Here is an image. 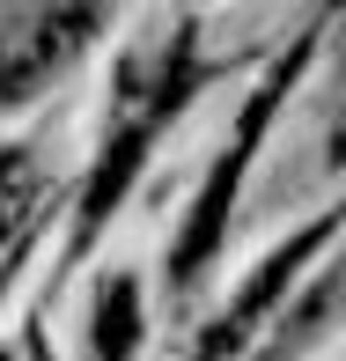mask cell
<instances>
[{
	"instance_id": "cell-3",
	"label": "cell",
	"mask_w": 346,
	"mask_h": 361,
	"mask_svg": "<svg viewBox=\"0 0 346 361\" xmlns=\"http://www.w3.org/2000/svg\"><path fill=\"white\" fill-rule=\"evenodd\" d=\"M111 0H23L0 15V111L37 104L52 74H67L81 44L104 30Z\"/></svg>"
},
{
	"instance_id": "cell-1",
	"label": "cell",
	"mask_w": 346,
	"mask_h": 361,
	"mask_svg": "<svg viewBox=\"0 0 346 361\" xmlns=\"http://www.w3.org/2000/svg\"><path fill=\"white\" fill-rule=\"evenodd\" d=\"M199 81H206V59H199V37H192L185 23L147 30L133 52L118 59V104H111V133H104V147H96V170H89V185H81L74 251H89V243L104 236V221L118 214V200L133 192L147 147H155L162 126L199 96Z\"/></svg>"
},
{
	"instance_id": "cell-5",
	"label": "cell",
	"mask_w": 346,
	"mask_h": 361,
	"mask_svg": "<svg viewBox=\"0 0 346 361\" xmlns=\"http://www.w3.org/2000/svg\"><path fill=\"white\" fill-rule=\"evenodd\" d=\"M30 361H52V347H44V339H37V347H30Z\"/></svg>"
},
{
	"instance_id": "cell-2",
	"label": "cell",
	"mask_w": 346,
	"mask_h": 361,
	"mask_svg": "<svg viewBox=\"0 0 346 361\" xmlns=\"http://www.w3.org/2000/svg\"><path fill=\"white\" fill-rule=\"evenodd\" d=\"M295 74H302V44H295V59H280V74H273L266 89L251 96V111H243L236 140H228L221 155H214V170H206L199 200H192L185 228H177V243H170V288H192V281H199V273L214 266V251H221V236H228V214H236V192H243V170H251L258 140H266V126H273L280 96L295 89Z\"/></svg>"
},
{
	"instance_id": "cell-4",
	"label": "cell",
	"mask_w": 346,
	"mask_h": 361,
	"mask_svg": "<svg viewBox=\"0 0 346 361\" xmlns=\"http://www.w3.org/2000/svg\"><path fill=\"white\" fill-rule=\"evenodd\" d=\"M89 347H96V361H140V281L133 273L104 281L96 317H89Z\"/></svg>"
}]
</instances>
